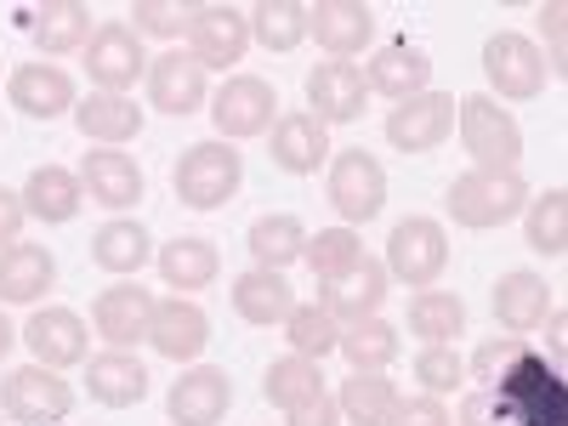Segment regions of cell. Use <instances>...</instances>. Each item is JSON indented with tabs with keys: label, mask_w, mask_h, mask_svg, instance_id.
<instances>
[{
	"label": "cell",
	"mask_w": 568,
	"mask_h": 426,
	"mask_svg": "<svg viewBox=\"0 0 568 426\" xmlns=\"http://www.w3.org/2000/svg\"><path fill=\"white\" fill-rule=\"evenodd\" d=\"M307 34H318V45L336 63H347L375 40V12L364 0H318V7H307Z\"/></svg>",
	"instance_id": "44dd1931"
},
{
	"label": "cell",
	"mask_w": 568,
	"mask_h": 426,
	"mask_svg": "<svg viewBox=\"0 0 568 426\" xmlns=\"http://www.w3.org/2000/svg\"><path fill=\"white\" fill-rule=\"evenodd\" d=\"M211 342V318L200 302H187V296H165L154 302V318H149V347L171 364H187V358H200Z\"/></svg>",
	"instance_id": "e0dca14e"
},
{
	"label": "cell",
	"mask_w": 568,
	"mask_h": 426,
	"mask_svg": "<svg viewBox=\"0 0 568 426\" xmlns=\"http://www.w3.org/2000/svg\"><path fill=\"white\" fill-rule=\"evenodd\" d=\"M529 251H540V256H562L568 251V194L562 187L529 200Z\"/></svg>",
	"instance_id": "b9f144b4"
},
{
	"label": "cell",
	"mask_w": 568,
	"mask_h": 426,
	"mask_svg": "<svg viewBox=\"0 0 568 426\" xmlns=\"http://www.w3.org/2000/svg\"><path fill=\"white\" fill-rule=\"evenodd\" d=\"M284 342L296 347V358H329L336 353V342H342V324L329 318L318 302L313 307H291V318H284Z\"/></svg>",
	"instance_id": "60d3db41"
},
{
	"label": "cell",
	"mask_w": 568,
	"mask_h": 426,
	"mask_svg": "<svg viewBox=\"0 0 568 426\" xmlns=\"http://www.w3.org/2000/svg\"><path fill=\"white\" fill-rule=\"evenodd\" d=\"M227 404H233V382H227V369H211V364L182 369V382H171L165 393L171 426H222Z\"/></svg>",
	"instance_id": "9a60e30c"
},
{
	"label": "cell",
	"mask_w": 568,
	"mask_h": 426,
	"mask_svg": "<svg viewBox=\"0 0 568 426\" xmlns=\"http://www.w3.org/2000/svg\"><path fill=\"white\" fill-rule=\"evenodd\" d=\"M382 267H387V278L409 284V291H433V284L444 278V267H449V233H444V222H433V216L398 222L393 240H387V262Z\"/></svg>",
	"instance_id": "5b68a950"
},
{
	"label": "cell",
	"mask_w": 568,
	"mask_h": 426,
	"mask_svg": "<svg viewBox=\"0 0 568 426\" xmlns=\"http://www.w3.org/2000/svg\"><path fill=\"white\" fill-rule=\"evenodd\" d=\"M562 18H568L562 7H546V12H540V29H546V40H551V63H546V69H557V74H562V29H568Z\"/></svg>",
	"instance_id": "f907efd6"
},
{
	"label": "cell",
	"mask_w": 568,
	"mask_h": 426,
	"mask_svg": "<svg viewBox=\"0 0 568 426\" xmlns=\"http://www.w3.org/2000/svg\"><path fill=\"white\" fill-rule=\"evenodd\" d=\"M245 45H251V23L240 7H194V23H187V52L200 58V69H233L245 63Z\"/></svg>",
	"instance_id": "5bb4252c"
},
{
	"label": "cell",
	"mask_w": 568,
	"mask_h": 426,
	"mask_svg": "<svg viewBox=\"0 0 568 426\" xmlns=\"http://www.w3.org/2000/svg\"><path fill=\"white\" fill-rule=\"evenodd\" d=\"M262 393H267V404H273V409L291 415L296 404H307L313 393H324V375H318V364H313V358H296V353H291V358L267 364Z\"/></svg>",
	"instance_id": "f35d334b"
},
{
	"label": "cell",
	"mask_w": 568,
	"mask_h": 426,
	"mask_svg": "<svg viewBox=\"0 0 568 426\" xmlns=\"http://www.w3.org/2000/svg\"><path fill=\"white\" fill-rule=\"evenodd\" d=\"M387 426H455V415H449V404H444V398L415 393V398H398V404H393Z\"/></svg>",
	"instance_id": "bcb514c9"
},
{
	"label": "cell",
	"mask_w": 568,
	"mask_h": 426,
	"mask_svg": "<svg viewBox=\"0 0 568 426\" xmlns=\"http://www.w3.org/2000/svg\"><path fill=\"white\" fill-rule=\"evenodd\" d=\"M245 245L256 256V267L267 273H284L291 262H302V245H307V227L291 216V211H273V216H256L251 233H245Z\"/></svg>",
	"instance_id": "836d02e7"
},
{
	"label": "cell",
	"mask_w": 568,
	"mask_h": 426,
	"mask_svg": "<svg viewBox=\"0 0 568 426\" xmlns=\"http://www.w3.org/2000/svg\"><path fill=\"white\" fill-rule=\"evenodd\" d=\"M551 313V284L529 267H517V273H500L495 284V318L506 336H529V329H540V318Z\"/></svg>",
	"instance_id": "d4e9b609"
},
{
	"label": "cell",
	"mask_w": 568,
	"mask_h": 426,
	"mask_svg": "<svg viewBox=\"0 0 568 426\" xmlns=\"http://www.w3.org/2000/svg\"><path fill=\"white\" fill-rule=\"evenodd\" d=\"M364 85L375 91V98L409 103V98H420V91H433V58H426L420 45H409V40H393V45H382V52L364 63Z\"/></svg>",
	"instance_id": "d6986e66"
},
{
	"label": "cell",
	"mask_w": 568,
	"mask_h": 426,
	"mask_svg": "<svg viewBox=\"0 0 568 426\" xmlns=\"http://www.w3.org/2000/svg\"><path fill=\"white\" fill-rule=\"evenodd\" d=\"M484 74H489V85L500 91V98L529 103V98H540V85H546V58H540V45L529 34L500 29V34L484 40Z\"/></svg>",
	"instance_id": "9c48e42d"
},
{
	"label": "cell",
	"mask_w": 568,
	"mask_h": 426,
	"mask_svg": "<svg viewBox=\"0 0 568 426\" xmlns=\"http://www.w3.org/2000/svg\"><path fill=\"white\" fill-rule=\"evenodd\" d=\"M449 131H455V98L449 91H420V98H409L387 114V142L398 154H433L449 142Z\"/></svg>",
	"instance_id": "30bf717a"
},
{
	"label": "cell",
	"mask_w": 568,
	"mask_h": 426,
	"mask_svg": "<svg viewBox=\"0 0 568 426\" xmlns=\"http://www.w3.org/2000/svg\"><path fill=\"white\" fill-rule=\"evenodd\" d=\"M540 324H546V342H551V353L562 358V347H568V336H562V329H568V313H562V307L551 302V313H546Z\"/></svg>",
	"instance_id": "816d5d0a"
},
{
	"label": "cell",
	"mask_w": 568,
	"mask_h": 426,
	"mask_svg": "<svg viewBox=\"0 0 568 426\" xmlns=\"http://www.w3.org/2000/svg\"><path fill=\"white\" fill-rule=\"evenodd\" d=\"M149 318H154V296L142 291V284L120 278L109 284V291L98 296V307H91V324H98V336L120 353H131L136 342H149Z\"/></svg>",
	"instance_id": "ac0fdd59"
},
{
	"label": "cell",
	"mask_w": 568,
	"mask_h": 426,
	"mask_svg": "<svg viewBox=\"0 0 568 426\" xmlns=\"http://www.w3.org/2000/svg\"><path fill=\"white\" fill-rule=\"evenodd\" d=\"M80 205H85V187H80V176L63 171V165H40V171L23 182V211H29L34 222H74Z\"/></svg>",
	"instance_id": "f546056e"
},
{
	"label": "cell",
	"mask_w": 568,
	"mask_h": 426,
	"mask_svg": "<svg viewBox=\"0 0 568 426\" xmlns=\"http://www.w3.org/2000/svg\"><path fill=\"white\" fill-rule=\"evenodd\" d=\"M278 109V91L262 80V74H227L222 91L211 98V120L222 131V142H240V136H262L273 131V114Z\"/></svg>",
	"instance_id": "ba28073f"
},
{
	"label": "cell",
	"mask_w": 568,
	"mask_h": 426,
	"mask_svg": "<svg viewBox=\"0 0 568 426\" xmlns=\"http://www.w3.org/2000/svg\"><path fill=\"white\" fill-rule=\"evenodd\" d=\"M205 98H211V74L200 69L194 52H165L149 63V109L182 120V114L205 109Z\"/></svg>",
	"instance_id": "2e32d148"
},
{
	"label": "cell",
	"mask_w": 568,
	"mask_h": 426,
	"mask_svg": "<svg viewBox=\"0 0 568 426\" xmlns=\"http://www.w3.org/2000/svg\"><path fill=\"white\" fill-rule=\"evenodd\" d=\"M12 347H18V329H12V318H7V313H0V358H7Z\"/></svg>",
	"instance_id": "f5cc1de1"
},
{
	"label": "cell",
	"mask_w": 568,
	"mask_h": 426,
	"mask_svg": "<svg viewBox=\"0 0 568 426\" xmlns=\"http://www.w3.org/2000/svg\"><path fill=\"white\" fill-rule=\"evenodd\" d=\"M364 256V240L342 222V227H318V233H307V245H302V262L313 267V278L324 284V278H336V273H347L353 262Z\"/></svg>",
	"instance_id": "ab89813d"
},
{
	"label": "cell",
	"mask_w": 568,
	"mask_h": 426,
	"mask_svg": "<svg viewBox=\"0 0 568 426\" xmlns=\"http://www.w3.org/2000/svg\"><path fill=\"white\" fill-rule=\"evenodd\" d=\"M329 160V125H318L307 109L273 120V165L291 176H313Z\"/></svg>",
	"instance_id": "cb8c5ba5"
},
{
	"label": "cell",
	"mask_w": 568,
	"mask_h": 426,
	"mask_svg": "<svg viewBox=\"0 0 568 426\" xmlns=\"http://www.w3.org/2000/svg\"><path fill=\"white\" fill-rule=\"evenodd\" d=\"M216 273H222V256L211 240H171L160 251V278L171 291H205V284H216Z\"/></svg>",
	"instance_id": "e575fe53"
},
{
	"label": "cell",
	"mask_w": 568,
	"mask_h": 426,
	"mask_svg": "<svg viewBox=\"0 0 568 426\" xmlns=\"http://www.w3.org/2000/svg\"><path fill=\"white\" fill-rule=\"evenodd\" d=\"M85 74H91L98 91H114V98H125V91L136 85V74H149V58H142V40L131 34V23L91 29V40H85Z\"/></svg>",
	"instance_id": "8fae6325"
},
{
	"label": "cell",
	"mask_w": 568,
	"mask_h": 426,
	"mask_svg": "<svg viewBox=\"0 0 568 426\" xmlns=\"http://www.w3.org/2000/svg\"><path fill=\"white\" fill-rule=\"evenodd\" d=\"M91 262H98L103 273H142L154 262V240H149V227L131 222V216H114L98 227V240H91Z\"/></svg>",
	"instance_id": "1f68e13d"
},
{
	"label": "cell",
	"mask_w": 568,
	"mask_h": 426,
	"mask_svg": "<svg viewBox=\"0 0 568 426\" xmlns=\"http://www.w3.org/2000/svg\"><path fill=\"white\" fill-rule=\"evenodd\" d=\"M69 409H74V387L45 364H23L0 382V415L18 420V426H52Z\"/></svg>",
	"instance_id": "8992f818"
},
{
	"label": "cell",
	"mask_w": 568,
	"mask_h": 426,
	"mask_svg": "<svg viewBox=\"0 0 568 426\" xmlns=\"http://www.w3.org/2000/svg\"><path fill=\"white\" fill-rule=\"evenodd\" d=\"M7 98L29 120H58V114H74V103H80L74 98V80L58 63H23V69H12Z\"/></svg>",
	"instance_id": "7402d4cb"
},
{
	"label": "cell",
	"mask_w": 568,
	"mask_h": 426,
	"mask_svg": "<svg viewBox=\"0 0 568 426\" xmlns=\"http://www.w3.org/2000/svg\"><path fill=\"white\" fill-rule=\"evenodd\" d=\"M23 222H29V211H23V194H12V187H0V251L23 240Z\"/></svg>",
	"instance_id": "c3c4849f"
},
{
	"label": "cell",
	"mask_w": 568,
	"mask_h": 426,
	"mask_svg": "<svg viewBox=\"0 0 568 426\" xmlns=\"http://www.w3.org/2000/svg\"><path fill=\"white\" fill-rule=\"evenodd\" d=\"M393 404H398V382H393L387 369H353L347 382H342V398H336V409L353 426H387Z\"/></svg>",
	"instance_id": "d6a6232c"
},
{
	"label": "cell",
	"mask_w": 568,
	"mask_h": 426,
	"mask_svg": "<svg viewBox=\"0 0 568 426\" xmlns=\"http://www.w3.org/2000/svg\"><path fill=\"white\" fill-rule=\"evenodd\" d=\"M387 267L375 262V256H358L347 273H336V278H324L318 284V307L336 318V324H358V318H375L382 313V302H387Z\"/></svg>",
	"instance_id": "4fadbf2b"
},
{
	"label": "cell",
	"mask_w": 568,
	"mask_h": 426,
	"mask_svg": "<svg viewBox=\"0 0 568 426\" xmlns=\"http://www.w3.org/2000/svg\"><path fill=\"white\" fill-rule=\"evenodd\" d=\"M449 216L460 227H506L529 205V182L517 171H466L449 182Z\"/></svg>",
	"instance_id": "277c9868"
},
{
	"label": "cell",
	"mask_w": 568,
	"mask_h": 426,
	"mask_svg": "<svg viewBox=\"0 0 568 426\" xmlns=\"http://www.w3.org/2000/svg\"><path fill=\"white\" fill-rule=\"evenodd\" d=\"M74 176H80V187H85V200H98V205H109V211H131V205L142 200V171H136V160L120 154V149H91Z\"/></svg>",
	"instance_id": "603a6c76"
},
{
	"label": "cell",
	"mask_w": 568,
	"mask_h": 426,
	"mask_svg": "<svg viewBox=\"0 0 568 426\" xmlns=\"http://www.w3.org/2000/svg\"><path fill=\"white\" fill-rule=\"evenodd\" d=\"M131 18V34H154V40H182L187 23H194V7H182V0H136L125 12Z\"/></svg>",
	"instance_id": "7bdbcfd3"
},
{
	"label": "cell",
	"mask_w": 568,
	"mask_h": 426,
	"mask_svg": "<svg viewBox=\"0 0 568 426\" xmlns=\"http://www.w3.org/2000/svg\"><path fill=\"white\" fill-rule=\"evenodd\" d=\"M415 382H420V393L449 398V393L466 382V358H460L455 347H420V353H415Z\"/></svg>",
	"instance_id": "ee69618b"
},
{
	"label": "cell",
	"mask_w": 568,
	"mask_h": 426,
	"mask_svg": "<svg viewBox=\"0 0 568 426\" xmlns=\"http://www.w3.org/2000/svg\"><path fill=\"white\" fill-rule=\"evenodd\" d=\"M336 353H347L353 369H387V364L398 358V329H393L382 313H375V318H358V324L342 329Z\"/></svg>",
	"instance_id": "74e56055"
},
{
	"label": "cell",
	"mask_w": 568,
	"mask_h": 426,
	"mask_svg": "<svg viewBox=\"0 0 568 426\" xmlns=\"http://www.w3.org/2000/svg\"><path fill=\"white\" fill-rule=\"evenodd\" d=\"M296 307V291L284 273H267V267H251L233 278V313L245 324H284Z\"/></svg>",
	"instance_id": "f1b7e54d"
},
{
	"label": "cell",
	"mask_w": 568,
	"mask_h": 426,
	"mask_svg": "<svg viewBox=\"0 0 568 426\" xmlns=\"http://www.w3.org/2000/svg\"><path fill=\"white\" fill-rule=\"evenodd\" d=\"M251 23V40H262L267 52H296L307 40V7L302 0H262V7L245 12Z\"/></svg>",
	"instance_id": "8d00e7d4"
},
{
	"label": "cell",
	"mask_w": 568,
	"mask_h": 426,
	"mask_svg": "<svg viewBox=\"0 0 568 426\" xmlns=\"http://www.w3.org/2000/svg\"><path fill=\"white\" fill-rule=\"evenodd\" d=\"M455 125H460V149L471 154V171H517V160H524V125L511 120V109H500L484 91H471V98L455 103Z\"/></svg>",
	"instance_id": "3957f363"
},
{
	"label": "cell",
	"mask_w": 568,
	"mask_h": 426,
	"mask_svg": "<svg viewBox=\"0 0 568 426\" xmlns=\"http://www.w3.org/2000/svg\"><path fill=\"white\" fill-rule=\"evenodd\" d=\"M324 187H329V205L347 216V227L382 216V205H387V171L364 149H342L336 160H329V182Z\"/></svg>",
	"instance_id": "52a82bcc"
},
{
	"label": "cell",
	"mask_w": 568,
	"mask_h": 426,
	"mask_svg": "<svg viewBox=\"0 0 568 426\" xmlns=\"http://www.w3.org/2000/svg\"><path fill=\"white\" fill-rule=\"evenodd\" d=\"M489 393L511 415V426H568V387H562V375L546 358H535L529 347L500 369V382Z\"/></svg>",
	"instance_id": "6da1fadb"
},
{
	"label": "cell",
	"mask_w": 568,
	"mask_h": 426,
	"mask_svg": "<svg viewBox=\"0 0 568 426\" xmlns=\"http://www.w3.org/2000/svg\"><path fill=\"white\" fill-rule=\"evenodd\" d=\"M460 426H511V415L495 404L489 387H478V393H466V404H460Z\"/></svg>",
	"instance_id": "7dc6e473"
},
{
	"label": "cell",
	"mask_w": 568,
	"mask_h": 426,
	"mask_svg": "<svg viewBox=\"0 0 568 426\" xmlns=\"http://www.w3.org/2000/svg\"><path fill=\"white\" fill-rule=\"evenodd\" d=\"M29 40L40 45V52H85V40H91V7H80V0H58V7H40L23 18Z\"/></svg>",
	"instance_id": "4dcf8cb0"
},
{
	"label": "cell",
	"mask_w": 568,
	"mask_h": 426,
	"mask_svg": "<svg viewBox=\"0 0 568 426\" xmlns=\"http://www.w3.org/2000/svg\"><path fill=\"white\" fill-rule=\"evenodd\" d=\"M74 125L98 149H125L131 136H142V109L131 98H114V91H91L74 103Z\"/></svg>",
	"instance_id": "484cf974"
},
{
	"label": "cell",
	"mask_w": 568,
	"mask_h": 426,
	"mask_svg": "<svg viewBox=\"0 0 568 426\" xmlns=\"http://www.w3.org/2000/svg\"><path fill=\"white\" fill-rule=\"evenodd\" d=\"M85 387H91V398H98L103 409H131V404L149 398V364H142L136 353L109 347L103 358H91Z\"/></svg>",
	"instance_id": "4316f807"
},
{
	"label": "cell",
	"mask_w": 568,
	"mask_h": 426,
	"mask_svg": "<svg viewBox=\"0 0 568 426\" xmlns=\"http://www.w3.org/2000/svg\"><path fill=\"white\" fill-rule=\"evenodd\" d=\"M364 98H369V85H364V69L358 63H318L307 74V114L318 125H347L364 114Z\"/></svg>",
	"instance_id": "ffe728a7"
},
{
	"label": "cell",
	"mask_w": 568,
	"mask_h": 426,
	"mask_svg": "<svg viewBox=\"0 0 568 426\" xmlns=\"http://www.w3.org/2000/svg\"><path fill=\"white\" fill-rule=\"evenodd\" d=\"M524 347H529L524 336H500V342H484L478 353L466 358V375H471V382H484V387H495V382H500V369H506L517 353H524Z\"/></svg>",
	"instance_id": "f6af8a7d"
},
{
	"label": "cell",
	"mask_w": 568,
	"mask_h": 426,
	"mask_svg": "<svg viewBox=\"0 0 568 426\" xmlns=\"http://www.w3.org/2000/svg\"><path fill=\"white\" fill-rule=\"evenodd\" d=\"M18 342H29L34 364L45 369H69V364H85L91 353V329L74 307H34L29 324L18 329Z\"/></svg>",
	"instance_id": "7c38bea8"
},
{
	"label": "cell",
	"mask_w": 568,
	"mask_h": 426,
	"mask_svg": "<svg viewBox=\"0 0 568 426\" xmlns=\"http://www.w3.org/2000/svg\"><path fill=\"white\" fill-rule=\"evenodd\" d=\"M409 329L426 347H449L460 329H466V302L455 291H415L409 302Z\"/></svg>",
	"instance_id": "d590c367"
},
{
	"label": "cell",
	"mask_w": 568,
	"mask_h": 426,
	"mask_svg": "<svg viewBox=\"0 0 568 426\" xmlns=\"http://www.w3.org/2000/svg\"><path fill=\"white\" fill-rule=\"evenodd\" d=\"M291 426H342V409H336V398H329V393H313L307 404L291 409Z\"/></svg>",
	"instance_id": "681fc988"
},
{
	"label": "cell",
	"mask_w": 568,
	"mask_h": 426,
	"mask_svg": "<svg viewBox=\"0 0 568 426\" xmlns=\"http://www.w3.org/2000/svg\"><path fill=\"white\" fill-rule=\"evenodd\" d=\"M245 182V154L233 142H194L182 149V160L171 165V194L187 205V211H222Z\"/></svg>",
	"instance_id": "7a4b0ae2"
},
{
	"label": "cell",
	"mask_w": 568,
	"mask_h": 426,
	"mask_svg": "<svg viewBox=\"0 0 568 426\" xmlns=\"http://www.w3.org/2000/svg\"><path fill=\"white\" fill-rule=\"evenodd\" d=\"M58 284V262L45 245H7L0 251V302H40Z\"/></svg>",
	"instance_id": "83f0119b"
}]
</instances>
